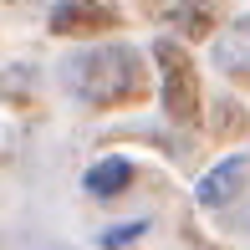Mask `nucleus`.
<instances>
[{"label": "nucleus", "instance_id": "1", "mask_svg": "<svg viewBox=\"0 0 250 250\" xmlns=\"http://www.w3.org/2000/svg\"><path fill=\"white\" fill-rule=\"evenodd\" d=\"M72 87L92 107H123L143 97V62L133 46H92L72 62Z\"/></svg>", "mask_w": 250, "mask_h": 250}, {"label": "nucleus", "instance_id": "2", "mask_svg": "<svg viewBox=\"0 0 250 250\" xmlns=\"http://www.w3.org/2000/svg\"><path fill=\"white\" fill-rule=\"evenodd\" d=\"M153 62H158V72H164V112L174 123H194L199 87H194V62H189V51L179 46L174 36H164V41H153Z\"/></svg>", "mask_w": 250, "mask_h": 250}, {"label": "nucleus", "instance_id": "3", "mask_svg": "<svg viewBox=\"0 0 250 250\" xmlns=\"http://www.w3.org/2000/svg\"><path fill=\"white\" fill-rule=\"evenodd\" d=\"M112 26V10L102 0H62L51 10V31L56 36H97Z\"/></svg>", "mask_w": 250, "mask_h": 250}, {"label": "nucleus", "instance_id": "4", "mask_svg": "<svg viewBox=\"0 0 250 250\" xmlns=\"http://www.w3.org/2000/svg\"><path fill=\"white\" fill-rule=\"evenodd\" d=\"M245 158L240 153H230V158H220V164L209 168V174L199 179V204H209V209H220V204H230L235 194L245 189Z\"/></svg>", "mask_w": 250, "mask_h": 250}, {"label": "nucleus", "instance_id": "5", "mask_svg": "<svg viewBox=\"0 0 250 250\" xmlns=\"http://www.w3.org/2000/svg\"><path fill=\"white\" fill-rule=\"evenodd\" d=\"M87 194H97V199H112V194H123V189L133 184V164L128 158H97L92 168H87Z\"/></svg>", "mask_w": 250, "mask_h": 250}, {"label": "nucleus", "instance_id": "6", "mask_svg": "<svg viewBox=\"0 0 250 250\" xmlns=\"http://www.w3.org/2000/svg\"><path fill=\"white\" fill-rule=\"evenodd\" d=\"M174 21H179L184 36H209L214 31V0H179Z\"/></svg>", "mask_w": 250, "mask_h": 250}, {"label": "nucleus", "instance_id": "7", "mask_svg": "<svg viewBox=\"0 0 250 250\" xmlns=\"http://www.w3.org/2000/svg\"><path fill=\"white\" fill-rule=\"evenodd\" d=\"M143 230H148V225H143V220H133V225H112V230L102 235V250H128V245L138 240Z\"/></svg>", "mask_w": 250, "mask_h": 250}]
</instances>
